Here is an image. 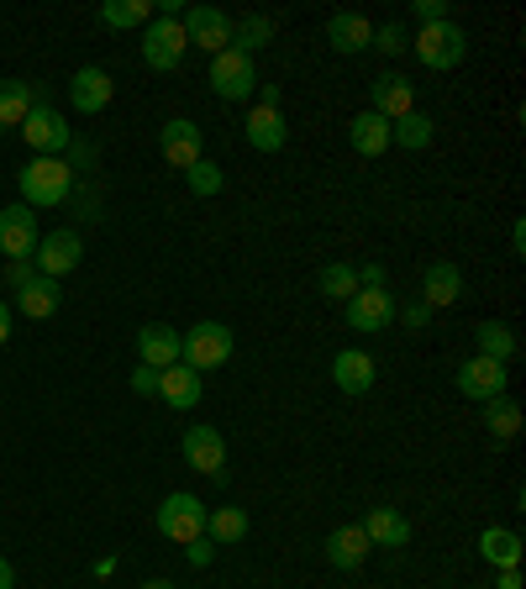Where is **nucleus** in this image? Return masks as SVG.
Here are the masks:
<instances>
[{
	"instance_id": "13",
	"label": "nucleus",
	"mask_w": 526,
	"mask_h": 589,
	"mask_svg": "<svg viewBox=\"0 0 526 589\" xmlns=\"http://www.w3.org/2000/svg\"><path fill=\"white\" fill-rule=\"evenodd\" d=\"M343 305H347L343 316L353 332H385V326L395 322V295H390V290H358V295Z\"/></svg>"
},
{
	"instance_id": "11",
	"label": "nucleus",
	"mask_w": 526,
	"mask_h": 589,
	"mask_svg": "<svg viewBox=\"0 0 526 589\" xmlns=\"http://www.w3.org/2000/svg\"><path fill=\"white\" fill-rule=\"evenodd\" d=\"M111 95H117V80L105 74L101 63H84V69H74V80H69V101H74V111H84V116H101L105 105H111Z\"/></svg>"
},
{
	"instance_id": "29",
	"label": "nucleus",
	"mask_w": 526,
	"mask_h": 589,
	"mask_svg": "<svg viewBox=\"0 0 526 589\" xmlns=\"http://www.w3.org/2000/svg\"><path fill=\"white\" fill-rule=\"evenodd\" d=\"M479 552H485L495 569H522V537L506 527H485L479 531Z\"/></svg>"
},
{
	"instance_id": "3",
	"label": "nucleus",
	"mask_w": 526,
	"mask_h": 589,
	"mask_svg": "<svg viewBox=\"0 0 526 589\" xmlns=\"http://www.w3.org/2000/svg\"><path fill=\"white\" fill-rule=\"evenodd\" d=\"M416 59L426 63V69H437V74H447V69H458L468 53V38H464V27L447 17V21H432V27H422L416 32Z\"/></svg>"
},
{
	"instance_id": "42",
	"label": "nucleus",
	"mask_w": 526,
	"mask_h": 589,
	"mask_svg": "<svg viewBox=\"0 0 526 589\" xmlns=\"http://www.w3.org/2000/svg\"><path fill=\"white\" fill-rule=\"evenodd\" d=\"M432 322V305L416 301V305H405V326H426Z\"/></svg>"
},
{
	"instance_id": "20",
	"label": "nucleus",
	"mask_w": 526,
	"mask_h": 589,
	"mask_svg": "<svg viewBox=\"0 0 526 589\" xmlns=\"http://www.w3.org/2000/svg\"><path fill=\"white\" fill-rule=\"evenodd\" d=\"M368 537V548H405L411 542V521H405L395 506H374L368 510V521H358Z\"/></svg>"
},
{
	"instance_id": "24",
	"label": "nucleus",
	"mask_w": 526,
	"mask_h": 589,
	"mask_svg": "<svg viewBox=\"0 0 526 589\" xmlns=\"http://www.w3.org/2000/svg\"><path fill=\"white\" fill-rule=\"evenodd\" d=\"M243 132H247V143L259 148V153H280L284 138H290V126H284V111H269V105H253V111H247Z\"/></svg>"
},
{
	"instance_id": "44",
	"label": "nucleus",
	"mask_w": 526,
	"mask_h": 589,
	"mask_svg": "<svg viewBox=\"0 0 526 589\" xmlns=\"http://www.w3.org/2000/svg\"><path fill=\"white\" fill-rule=\"evenodd\" d=\"M259 105H269V111H280V84H259Z\"/></svg>"
},
{
	"instance_id": "32",
	"label": "nucleus",
	"mask_w": 526,
	"mask_h": 589,
	"mask_svg": "<svg viewBox=\"0 0 526 589\" xmlns=\"http://www.w3.org/2000/svg\"><path fill=\"white\" fill-rule=\"evenodd\" d=\"M101 21L111 32H127V27H148L153 21V0H105Z\"/></svg>"
},
{
	"instance_id": "37",
	"label": "nucleus",
	"mask_w": 526,
	"mask_h": 589,
	"mask_svg": "<svg viewBox=\"0 0 526 589\" xmlns=\"http://www.w3.org/2000/svg\"><path fill=\"white\" fill-rule=\"evenodd\" d=\"M374 48L395 59V53H405V48H411V32H405L401 21H385V27H374Z\"/></svg>"
},
{
	"instance_id": "8",
	"label": "nucleus",
	"mask_w": 526,
	"mask_h": 589,
	"mask_svg": "<svg viewBox=\"0 0 526 589\" xmlns=\"http://www.w3.org/2000/svg\"><path fill=\"white\" fill-rule=\"evenodd\" d=\"M84 258V243L74 226H59V232H48V237H38V253H32V264H38V274H48V280H63V274H74Z\"/></svg>"
},
{
	"instance_id": "18",
	"label": "nucleus",
	"mask_w": 526,
	"mask_h": 589,
	"mask_svg": "<svg viewBox=\"0 0 526 589\" xmlns=\"http://www.w3.org/2000/svg\"><path fill=\"white\" fill-rule=\"evenodd\" d=\"M138 353H142V364L163 374V368L180 364V332H174V326H163V322H148L138 332Z\"/></svg>"
},
{
	"instance_id": "12",
	"label": "nucleus",
	"mask_w": 526,
	"mask_h": 589,
	"mask_svg": "<svg viewBox=\"0 0 526 589\" xmlns=\"http://www.w3.org/2000/svg\"><path fill=\"white\" fill-rule=\"evenodd\" d=\"M453 385H458V395H468V400L485 406L495 395H506V364H495V358H468V364H458Z\"/></svg>"
},
{
	"instance_id": "22",
	"label": "nucleus",
	"mask_w": 526,
	"mask_h": 589,
	"mask_svg": "<svg viewBox=\"0 0 526 589\" xmlns=\"http://www.w3.org/2000/svg\"><path fill=\"white\" fill-rule=\"evenodd\" d=\"M422 301L432 305V311H437V305H458L464 301V268L447 264V258L443 264H432L422 274Z\"/></svg>"
},
{
	"instance_id": "2",
	"label": "nucleus",
	"mask_w": 526,
	"mask_h": 589,
	"mask_svg": "<svg viewBox=\"0 0 526 589\" xmlns=\"http://www.w3.org/2000/svg\"><path fill=\"white\" fill-rule=\"evenodd\" d=\"M232 347H237V337H232V326L226 322H195L180 337V364H190L195 374H205V368H222L226 358H232Z\"/></svg>"
},
{
	"instance_id": "47",
	"label": "nucleus",
	"mask_w": 526,
	"mask_h": 589,
	"mask_svg": "<svg viewBox=\"0 0 526 589\" xmlns=\"http://www.w3.org/2000/svg\"><path fill=\"white\" fill-rule=\"evenodd\" d=\"M495 589H522V573H516V569H500V585H495Z\"/></svg>"
},
{
	"instance_id": "33",
	"label": "nucleus",
	"mask_w": 526,
	"mask_h": 589,
	"mask_svg": "<svg viewBox=\"0 0 526 589\" xmlns=\"http://www.w3.org/2000/svg\"><path fill=\"white\" fill-rule=\"evenodd\" d=\"M274 42V17H243V21H232V48L237 53H259V48H269Z\"/></svg>"
},
{
	"instance_id": "46",
	"label": "nucleus",
	"mask_w": 526,
	"mask_h": 589,
	"mask_svg": "<svg viewBox=\"0 0 526 589\" xmlns=\"http://www.w3.org/2000/svg\"><path fill=\"white\" fill-rule=\"evenodd\" d=\"M6 343H11V305L0 301V347H6Z\"/></svg>"
},
{
	"instance_id": "38",
	"label": "nucleus",
	"mask_w": 526,
	"mask_h": 589,
	"mask_svg": "<svg viewBox=\"0 0 526 589\" xmlns=\"http://www.w3.org/2000/svg\"><path fill=\"white\" fill-rule=\"evenodd\" d=\"M184 558H190V569H211V563H216V542H211V537H195V542L184 548Z\"/></svg>"
},
{
	"instance_id": "31",
	"label": "nucleus",
	"mask_w": 526,
	"mask_h": 589,
	"mask_svg": "<svg viewBox=\"0 0 526 589\" xmlns=\"http://www.w3.org/2000/svg\"><path fill=\"white\" fill-rule=\"evenodd\" d=\"M474 337H479V358H495V364H510V358H516V347H522L506 322H479Z\"/></svg>"
},
{
	"instance_id": "45",
	"label": "nucleus",
	"mask_w": 526,
	"mask_h": 589,
	"mask_svg": "<svg viewBox=\"0 0 526 589\" xmlns=\"http://www.w3.org/2000/svg\"><path fill=\"white\" fill-rule=\"evenodd\" d=\"M510 253H516V258H526V226L522 222L510 226Z\"/></svg>"
},
{
	"instance_id": "35",
	"label": "nucleus",
	"mask_w": 526,
	"mask_h": 589,
	"mask_svg": "<svg viewBox=\"0 0 526 589\" xmlns=\"http://www.w3.org/2000/svg\"><path fill=\"white\" fill-rule=\"evenodd\" d=\"M316 290H322L326 301H353L358 295V268L353 264H326L316 274Z\"/></svg>"
},
{
	"instance_id": "17",
	"label": "nucleus",
	"mask_w": 526,
	"mask_h": 589,
	"mask_svg": "<svg viewBox=\"0 0 526 589\" xmlns=\"http://www.w3.org/2000/svg\"><path fill=\"white\" fill-rule=\"evenodd\" d=\"M374 374H380V368H374V358H368L364 347H343V353L332 358V379H337L343 395H368V389H374Z\"/></svg>"
},
{
	"instance_id": "36",
	"label": "nucleus",
	"mask_w": 526,
	"mask_h": 589,
	"mask_svg": "<svg viewBox=\"0 0 526 589\" xmlns=\"http://www.w3.org/2000/svg\"><path fill=\"white\" fill-rule=\"evenodd\" d=\"M184 184H190L195 195H222L226 174H222V169H216L211 159H201V163H190V169H184Z\"/></svg>"
},
{
	"instance_id": "34",
	"label": "nucleus",
	"mask_w": 526,
	"mask_h": 589,
	"mask_svg": "<svg viewBox=\"0 0 526 589\" xmlns=\"http://www.w3.org/2000/svg\"><path fill=\"white\" fill-rule=\"evenodd\" d=\"M485 427H489V437H516L522 431V406L510 400V395H495V400H485Z\"/></svg>"
},
{
	"instance_id": "7",
	"label": "nucleus",
	"mask_w": 526,
	"mask_h": 589,
	"mask_svg": "<svg viewBox=\"0 0 526 589\" xmlns=\"http://www.w3.org/2000/svg\"><path fill=\"white\" fill-rule=\"evenodd\" d=\"M211 90L222 95V101H247L253 90H259V69L247 53L237 48H222L216 59H211Z\"/></svg>"
},
{
	"instance_id": "14",
	"label": "nucleus",
	"mask_w": 526,
	"mask_h": 589,
	"mask_svg": "<svg viewBox=\"0 0 526 589\" xmlns=\"http://www.w3.org/2000/svg\"><path fill=\"white\" fill-rule=\"evenodd\" d=\"M159 153L163 163H174V169H190V163H201V126L190 122V116H174L169 126H159Z\"/></svg>"
},
{
	"instance_id": "21",
	"label": "nucleus",
	"mask_w": 526,
	"mask_h": 589,
	"mask_svg": "<svg viewBox=\"0 0 526 589\" xmlns=\"http://www.w3.org/2000/svg\"><path fill=\"white\" fill-rule=\"evenodd\" d=\"M159 395H163V406L195 410V406H201V374H195L190 364L163 368V374H159Z\"/></svg>"
},
{
	"instance_id": "41",
	"label": "nucleus",
	"mask_w": 526,
	"mask_h": 589,
	"mask_svg": "<svg viewBox=\"0 0 526 589\" xmlns=\"http://www.w3.org/2000/svg\"><path fill=\"white\" fill-rule=\"evenodd\" d=\"M358 290H385V268L364 264V268H358Z\"/></svg>"
},
{
	"instance_id": "50",
	"label": "nucleus",
	"mask_w": 526,
	"mask_h": 589,
	"mask_svg": "<svg viewBox=\"0 0 526 589\" xmlns=\"http://www.w3.org/2000/svg\"><path fill=\"white\" fill-rule=\"evenodd\" d=\"M142 589H180V585H174V579H148Z\"/></svg>"
},
{
	"instance_id": "6",
	"label": "nucleus",
	"mask_w": 526,
	"mask_h": 589,
	"mask_svg": "<svg viewBox=\"0 0 526 589\" xmlns=\"http://www.w3.org/2000/svg\"><path fill=\"white\" fill-rule=\"evenodd\" d=\"M184 48H190V42H184L180 17H153L142 27V63H148V69H159V74L180 69Z\"/></svg>"
},
{
	"instance_id": "43",
	"label": "nucleus",
	"mask_w": 526,
	"mask_h": 589,
	"mask_svg": "<svg viewBox=\"0 0 526 589\" xmlns=\"http://www.w3.org/2000/svg\"><path fill=\"white\" fill-rule=\"evenodd\" d=\"M27 280H32V268H27V258H21V264H11V268H6V285H11V290H21V285H27Z\"/></svg>"
},
{
	"instance_id": "19",
	"label": "nucleus",
	"mask_w": 526,
	"mask_h": 589,
	"mask_svg": "<svg viewBox=\"0 0 526 589\" xmlns=\"http://www.w3.org/2000/svg\"><path fill=\"white\" fill-rule=\"evenodd\" d=\"M59 305H63V290H59V280H48V274H32V280L17 290V311L27 322H48Z\"/></svg>"
},
{
	"instance_id": "49",
	"label": "nucleus",
	"mask_w": 526,
	"mask_h": 589,
	"mask_svg": "<svg viewBox=\"0 0 526 589\" xmlns=\"http://www.w3.org/2000/svg\"><path fill=\"white\" fill-rule=\"evenodd\" d=\"M11 585H17V569H11V563L0 558V589H11Z\"/></svg>"
},
{
	"instance_id": "1",
	"label": "nucleus",
	"mask_w": 526,
	"mask_h": 589,
	"mask_svg": "<svg viewBox=\"0 0 526 589\" xmlns=\"http://www.w3.org/2000/svg\"><path fill=\"white\" fill-rule=\"evenodd\" d=\"M21 184V205H63L74 190V163L63 159H32L17 174Z\"/></svg>"
},
{
	"instance_id": "4",
	"label": "nucleus",
	"mask_w": 526,
	"mask_h": 589,
	"mask_svg": "<svg viewBox=\"0 0 526 589\" xmlns=\"http://www.w3.org/2000/svg\"><path fill=\"white\" fill-rule=\"evenodd\" d=\"M159 537L180 542V548H190L195 537H205V506H201V495H190V489H174V495H163V500H159Z\"/></svg>"
},
{
	"instance_id": "27",
	"label": "nucleus",
	"mask_w": 526,
	"mask_h": 589,
	"mask_svg": "<svg viewBox=\"0 0 526 589\" xmlns=\"http://www.w3.org/2000/svg\"><path fill=\"white\" fill-rule=\"evenodd\" d=\"M205 537H211L216 548H232V542H243V537H247V510L243 506L205 510Z\"/></svg>"
},
{
	"instance_id": "30",
	"label": "nucleus",
	"mask_w": 526,
	"mask_h": 589,
	"mask_svg": "<svg viewBox=\"0 0 526 589\" xmlns=\"http://www.w3.org/2000/svg\"><path fill=\"white\" fill-rule=\"evenodd\" d=\"M32 111V84L27 80H0V132H17Z\"/></svg>"
},
{
	"instance_id": "10",
	"label": "nucleus",
	"mask_w": 526,
	"mask_h": 589,
	"mask_svg": "<svg viewBox=\"0 0 526 589\" xmlns=\"http://www.w3.org/2000/svg\"><path fill=\"white\" fill-rule=\"evenodd\" d=\"M0 253L11 258V264H21V258H32L38 253V211L32 205H6L0 211Z\"/></svg>"
},
{
	"instance_id": "26",
	"label": "nucleus",
	"mask_w": 526,
	"mask_h": 589,
	"mask_svg": "<svg viewBox=\"0 0 526 589\" xmlns=\"http://www.w3.org/2000/svg\"><path fill=\"white\" fill-rule=\"evenodd\" d=\"M368 558V537H364V527H337V531H326V563L332 569H358Z\"/></svg>"
},
{
	"instance_id": "28",
	"label": "nucleus",
	"mask_w": 526,
	"mask_h": 589,
	"mask_svg": "<svg viewBox=\"0 0 526 589\" xmlns=\"http://www.w3.org/2000/svg\"><path fill=\"white\" fill-rule=\"evenodd\" d=\"M432 138H437V122H432L426 111H405L401 122H390V143H401L405 153H422V148H432Z\"/></svg>"
},
{
	"instance_id": "39",
	"label": "nucleus",
	"mask_w": 526,
	"mask_h": 589,
	"mask_svg": "<svg viewBox=\"0 0 526 589\" xmlns=\"http://www.w3.org/2000/svg\"><path fill=\"white\" fill-rule=\"evenodd\" d=\"M132 389H138V395H159V368L138 364V374H132Z\"/></svg>"
},
{
	"instance_id": "48",
	"label": "nucleus",
	"mask_w": 526,
	"mask_h": 589,
	"mask_svg": "<svg viewBox=\"0 0 526 589\" xmlns=\"http://www.w3.org/2000/svg\"><path fill=\"white\" fill-rule=\"evenodd\" d=\"M117 573V558H95V579H111Z\"/></svg>"
},
{
	"instance_id": "23",
	"label": "nucleus",
	"mask_w": 526,
	"mask_h": 589,
	"mask_svg": "<svg viewBox=\"0 0 526 589\" xmlns=\"http://www.w3.org/2000/svg\"><path fill=\"white\" fill-rule=\"evenodd\" d=\"M326 42H332L337 53H364V48H374V27H368V17H358V11H337V17L326 21Z\"/></svg>"
},
{
	"instance_id": "9",
	"label": "nucleus",
	"mask_w": 526,
	"mask_h": 589,
	"mask_svg": "<svg viewBox=\"0 0 526 589\" xmlns=\"http://www.w3.org/2000/svg\"><path fill=\"white\" fill-rule=\"evenodd\" d=\"M180 27H184V42L205 48L211 59H216L222 48H232V17L216 11V6H190V11L180 17Z\"/></svg>"
},
{
	"instance_id": "5",
	"label": "nucleus",
	"mask_w": 526,
	"mask_h": 589,
	"mask_svg": "<svg viewBox=\"0 0 526 589\" xmlns=\"http://www.w3.org/2000/svg\"><path fill=\"white\" fill-rule=\"evenodd\" d=\"M21 138H27V148H32V159H59L63 148L74 143V126L63 122L53 105H38L32 101V111H27V122L17 126Z\"/></svg>"
},
{
	"instance_id": "40",
	"label": "nucleus",
	"mask_w": 526,
	"mask_h": 589,
	"mask_svg": "<svg viewBox=\"0 0 526 589\" xmlns=\"http://www.w3.org/2000/svg\"><path fill=\"white\" fill-rule=\"evenodd\" d=\"M416 17H422V27H432V21H447V6L443 0H416Z\"/></svg>"
},
{
	"instance_id": "16",
	"label": "nucleus",
	"mask_w": 526,
	"mask_h": 589,
	"mask_svg": "<svg viewBox=\"0 0 526 589\" xmlns=\"http://www.w3.org/2000/svg\"><path fill=\"white\" fill-rule=\"evenodd\" d=\"M368 111L385 116V122H401L405 111H416V84L405 80V74H395V69L380 74V80H374V101H368Z\"/></svg>"
},
{
	"instance_id": "25",
	"label": "nucleus",
	"mask_w": 526,
	"mask_h": 589,
	"mask_svg": "<svg viewBox=\"0 0 526 589\" xmlns=\"http://www.w3.org/2000/svg\"><path fill=\"white\" fill-rule=\"evenodd\" d=\"M347 143H353L358 159H380V153L390 148V122L385 116H374V111H358V116L347 122Z\"/></svg>"
},
{
	"instance_id": "15",
	"label": "nucleus",
	"mask_w": 526,
	"mask_h": 589,
	"mask_svg": "<svg viewBox=\"0 0 526 589\" xmlns=\"http://www.w3.org/2000/svg\"><path fill=\"white\" fill-rule=\"evenodd\" d=\"M184 464L201 468V474H222L226 468V443L216 427H205V422H195V427L184 431Z\"/></svg>"
}]
</instances>
